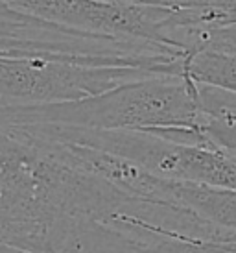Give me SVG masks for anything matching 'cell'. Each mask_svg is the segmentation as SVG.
Returning a JSON list of instances; mask_svg holds the SVG:
<instances>
[{
  "instance_id": "cell-1",
  "label": "cell",
  "mask_w": 236,
  "mask_h": 253,
  "mask_svg": "<svg viewBox=\"0 0 236 253\" xmlns=\"http://www.w3.org/2000/svg\"><path fill=\"white\" fill-rule=\"evenodd\" d=\"M54 126L102 131L199 129L203 113L197 84L188 76H148L72 102L2 107L0 126Z\"/></svg>"
},
{
  "instance_id": "cell-2",
  "label": "cell",
  "mask_w": 236,
  "mask_h": 253,
  "mask_svg": "<svg viewBox=\"0 0 236 253\" xmlns=\"http://www.w3.org/2000/svg\"><path fill=\"white\" fill-rule=\"evenodd\" d=\"M168 194L174 204L190 209L203 220L229 233L236 240V190L210 189L192 183L170 181Z\"/></svg>"
},
{
  "instance_id": "cell-3",
  "label": "cell",
  "mask_w": 236,
  "mask_h": 253,
  "mask_svg": "<svg viewBox=\"0 0 236 253\" xmlns=\"http://www.w3.org/2000/svg\"><path fill=\"white\" fill-rule=\"evenodd\" d=\"M181 76L236 94V52L214 48L192 52L183 59Z\"/></svg>"
},
{
  "instance_id": "cell-4",
  "label": "cell",
  "mask_w": 236,
  "mask_h": 253,
  "mask_svg": "<svg viewBox=\"0 0 236 253\" xmlns=\"http://www.w3.org/2000/svg\"><path fill=\"white\" fill-rule=\"evenodd\" d=\"M0 253H37V252H28V250H21V248H15V246H7V244H2V242H0Z\"/></svg>"
}]
</instances>
